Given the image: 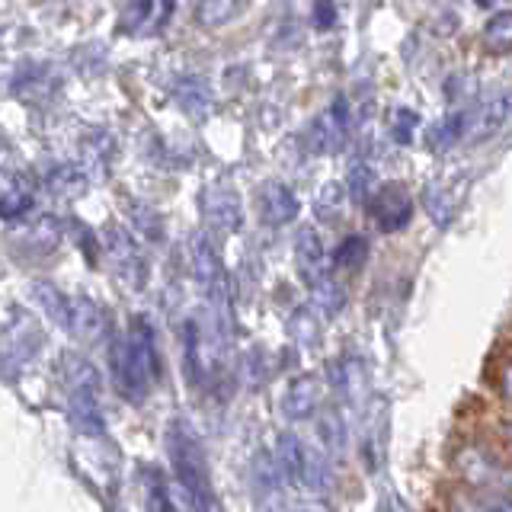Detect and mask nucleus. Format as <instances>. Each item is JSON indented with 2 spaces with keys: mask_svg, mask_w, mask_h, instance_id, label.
<instances>
[{
  "mask_svg": "<svg viewBox=\"0 0 512 512\" xmlns=\"http://www.w3.org/2000/svg\"><path fill=\"white\" fill-rule=\"evenodd\" d=\"M112 375L125 400H144L160 378V356L154 343V330L144 317H132L128 333L112 343Z\"/></svg>",
  "mask_w": 512,
  "mask_h": 512,
  "instance_id": "1",
  "label": "nucleus"
},
{
  "mask_svg": "<svg viewBox=\"0 0 512 512\" xmlns=\"http://www.w3.org/2000/svg\"><path fill=\"white\" fill-rule=\"evenodd\" d=\"M167 452L173 461L176 484L186 493L192 509H215L212 474H208V458L199 436L183 420H176L167 432Z\"/></svg>",
  "mask_w": 512,
  "mask_h": 512,
  "instance_id": "2",
  "label": "nucleus"
},
{
  "mask_svg": "<svg viewBox=\"0 0 512 512\" xmlns=\"http://www.w3.org/2000/svg\"><path fill=\"white\" fill-rule=\"evenodd\" d=\"M189 263H192V276H196L205 301L215 308L218 327H231V311H234L231 276H228V269H224V263L218 260L215 247L208 244L202 234L189 240Z\"/></svg>",
  "mask_w": 512,
  "mask_h": 512,
  "instance_id": "3",
  "label": "nucleus"
},
{
  "mask_svg": "<svg viewBox=\"0 0 512 512\" xmlns=\"http://www.w3.org/2000/svg\"><path fill=\"white\" fill-rule=\"evenodd\" d=\"M199 208H202V218H205V228L215 231V234H237L240 221H244V202L240 196L224 183H212L202 189L199 196Z\"/></svg>",
  "mask_w": 512,
  "mask_h": 512,
  "instance_id": "4",
  "label": "nucleus"
},
{
  "mask_svg": "<svg viewBox=\"0 0 512 512\" xmlns=\"http://www.w3.org/2000/svg\"><path fill=\"white\" fill-rule=\"evenodd\" d=\"M365 205H368V212H372V218L378 221V228L388 231V234L407 228L410 218H413V199L407 196V189L397 186V183H388L378 192H372V199H368Z\"/></svg>",
  "mask_w": 512,
  "mask_h": 512,
  "instance_id": "5",
  "label": "nucleus"
},
{
  "mask_svg": "<svg viewBox=\"0 0 512 512\" xmlns=\"http://www.w3.org/2000/svg\"><path fill=\"white\" fill-rule=\"evenodd\" d=\"M349 135V106L346 96H336L333 106L308 128V148L314 154H333L346 144Z\"/></svg>",
  "mask_w": 512,
  "mask_h": 512,
  "instance_id": "6",
  "label": "nucleus"
},
{
  "mask_svg": "<svg viewBox=\"0 0 512 512\" xmlns=\"http://www.w3.org/2000/svg\"><path fill=\"white\" fill-rule=\"evenodd\" d=\"M256 208H260V218L269 224V228H282V224L295 221L298 218V199L295 192L288 189L279 180H266L256 192Z\"/></svg>",
  "mask_w": 512,
  "mask_h": 512,
  "instance_id": "7",
  "label": "nucleus"
},
{
  "mask_svg": "<svg viewBox=\"0 0 512 512\" xmlns=\"http://www.w3.org/2000/svg\"><path fill=\"white\" fill-rule=\"evenodd\" d=\"M106 247H109V256H112V263H116L119 269V276L132 285V288H141L144 279H148V266H144L141 260V253L135 247V240L128 237V231L122 228H109L106 231Z\"/></svg>",
  "mask_w": 512,
  "mask_h": 512,
  "instance_id": "8",
  "label": "nucleus"
},
{
  "mask_svg": "<svg viewBox=\"0 0 512 512\" xmlns=\"http://www.w3.org/2000/svg\"><path fill=\"white\" fill-rule=\"evenodd\" d=\"M512 119V93H503V96H496V100H490L487 106H480L477 112H474V119H471V125L464 122V141L468 144H480V141H487V138H493L500 128L506 125Z\"/></svg>",
  "mask_w": 512,
  "mask_h": 512,
  "instance_id": "9",
  "label": "nucleus"
},
{
  "mask_svg": "<svg viewBox=\"0 0 512 512\" xmlns=\"http://www.w3.org/2000/svg\"><path fill=\"white\" fill-rule=\"evenodd\" d=\"M295 263H298L301 279L308 285L330 276L327 250H324V244H320V237H317L314 228H301L298 231V237H295Z\"/></svg>",
  "mask_w": 512,
  "mask_h": 512,
  "instance_id": "10",
  "label": "nucleus"
},
{
  "mask_svg": "<svg viewBox=\"0 0 512 512\" xmlns=\"http://www.w3.org/2000/svg\"><path fill=\"white\" fill-rule=\"evenodd\" d=\"M320 397H324V388L314 375H301L288 384V391L282 397V413L288 420H308V416L320 407Z\"/></svg>",
  "mask_w": 512,
  "mask_h": 512,
  "instance_id": "11",
  "label": "nucleus"
},
{
  "mask_svg": "<svg viewBox=\"0 0 512 512\" xmlns=\"http://www.w3.org/2000/svg\"><path fill=\"white\" fill-rule=\"evenodd\" d=\"M68 420L84 432V436H106V420L100 410V400L93 391H71L68 400Z\"/></svg>",
  "mask_w": 512,
  "mask_h": 512,
  "instance_id": "12",
  "label": "nucleus"
},
{
  "mask_svg": "<svg viewBox=\"0 0 512 512\" xmlns=\"http://www.w3.org/2000/svg\"><path fill=\"white\" fill-rule=\"evenodd\" d=\"M276 461H279V474L288 480V484L301 487L304 484V464H308V445H304L298 436L285 432L276 442Z\"/></svg>",
  "mask_w": 512,
  "mask_h": 512,
  "instance_id": "13",
  "label": "nucleus"
},
{
  "mask_svg": "<svg viewBox=\"0 0 512 512\" xmlns=\"http://www.w3.org/2000/svg\"><path fill=\"white\" fill-rule=\"evenodd\" d=\"M68 330L84 336V340H100V336L109 330L106 311L93 298H77V301H71V327Z\"/></svg>",
  "mask_w": 512,
  "mask_h": 512,
  "instance_id": "14",
  "label": "nucleus"
},
{
  "mask_svg": "<svg viewBox=\"0 0 512 512\" xmlns=\"http://www.w3.org/2000/svg\"><path fill=\"white\" fill-rule=\"evenodd\" d=\"M173 96L180 109L192 119H205L208 116V106H212V93H208V84L202 77H180L173 87Z\"/></svg>",
  "mask_w": 512,
  "mask_h": 512,
  "instance_id": "15",
  "label": "nucleus"
},
{
  "mask_svg": "<svg viewBox=\"0 0 512 512\" xmlns=\"http://www.w3.org/2000/svg\"><path fill=\"white\" fill-rule=\"evenodd\" d=\"M250 7V0H199L196 4V23L202 29H218L234 23L240 13Z\"/></svg>",
  "mask_w": 512,
  "mask_h": 512,
  "instance_id": "16",
  "label": "nucleus"
},
{
  "mask_svg": "<svg viewBox=\"0 0 512 512\" xmlns=\"http://www.w3.org/2000/svg\"><path fill=\"white\" fill-rule=\"evenodd\" d=\"M32 295H36V301L45 308V314L55 320V324L61 327H71V301L64 292H58V288L52 282H36L32 285Z\"/></svg>",
  "mask_w": 512,
  "mask_h": 512,
  "instance_id": "17",
  "label": "nucleus"
},
{
  "mask_svg": "<svg viewBox=\"0 0 512 512\" xmlns=\"http://www.w3.org/2000/svg\"><path fill=\"white\" fill-rule=\"evenodd\" d=\"M311 288V298H314V308L320 314H327V317H336L343 311V304H346V292H343V285L336 282L333 276H324L320 282L308 285Z\"/></svg>",
  "mask_w": 512,
  "mask_h": 512,
  "instance_id": "18",
  "label": "nucleus"
},
{
  "mask_svg": "<svg viewBox=\"0 0 512 512\" xmlns=\"http://www.w3.org/2000/svg\"><path fill=\"white\" fill-rule=\"evenodd\" d=\"M64 381H68V391H93L100 394V372L80 356L64 359Z\"/></svg>",
  "mask_w": 512,
  "mask_h": 512,
  "instance_id": "19",
  "label": "nucleus"
},
{
  "mask_svg": "<svg viewBox=\"0 0 512 512\" xmlns=\"http://www.w3.org/2000/svg\"><path fill=\"white\" fill-rule=\"evenodd\" d=\"M484 45L493 55H509L512 52V10L493 13L490 23L484 26Z\"/></svg>",
  "mask_w": 512,
  "mask_h": 512,
  "instance_id": "20",
  "label": "nucleus"
},
{
  "mask_svg": "<svg viewBox=\"0 0 512 512\" xmlns=\"http://www.w3.org/2000/svg\"><path fill=\"white\" fill-rule=\"evenodd\" d=\"M464 122H468V116L464 112H452L445 122H439L436 128L429 132V148L432 151H448L452 144H458L461 138H464Z\"/></svg>",
  "mask_w": 512,
  "mask_h": 512,
  "instance_id": "21",
  "label": "nucleus"
},
{
  "mask_svg": "<svg viewBox=\"0 0 512 512\" xmlns=\"http://www.w3.org/2000/svg\"><path fill=\"white\" fill-rule=\"evenodd\" d=\"M365 253H368V240L362 237V234H349L340 247H336V253H333V266H343V269H356V266H362V260H365Z\"/></svg>",
  "mask_w": 512,
  "mask_h": 512,
  "instance_id": "22",
  "label": "nucleus"
},
{
  "mask_svg": "<svg viewBox=\"0 0 512 512\" xmlns=\"http://www.w3.org/2000/svg\"><path fill=\"white\" fill-rule=\"evenodd\" d=\"M375 192V170L368 164H352L349 170V199L356 205H365Z\"/></svg>",
  "mask_w": 512,
  "mask_h": 512,
  "instance_id": "23",
  "label": "nucleus"
},
{
  "mask_svg": "<svg viewBox=\"0 0 512 512\" xmlns=\"http://www.w3.org/2000/svg\"><path fill=\"white\" fill-rule=\"evenodd\" d=\"M151 13H154V0H128V7H125L122 20H119V29L138 32V29L148 26Z\"/></svg>",
  "mask_w": 512,
  "mask_h": 512,
  "instance_id": "24",
  "label": "nucleus"
},
{
  "mask_svg": "<svg viewBox=\"0 0 512 512\" xmlns=\"http://www.w3.org/2000/svg\"><path fill=\"white\" fill-rule=\"evenodd\" d=\"M343 212V186L340 183H327L324 189H320L317 196V215L324 221H336Z\"/></svg>",
  "mask_w": 512,
  "mask_h": 512,
  "instance_id": "25",
  "label": "nucleus"
},
{
  "mask_svg": "<svg viewBox=\"0 0 512 512\" xmlns=\"http://www.w3.org/2000/svg\"><path fill=\"white\" fill-rule=\"evenodd\" d=\"M416 125H420V116H416V112L407 109V106H397V109H394V116H391V138H394L397 144H410Z\"/></svg>",
  "mask_w": 512,
  "mask_h": 512,
  "instance_id": "26",
  "label": "nucleus"
},
{
  "mask_svg": "<svg viewBox=\"0 0 512 512\" xmlns=\"http://www.w3.org/2000/svg\"><path fill=\"white\" fill-rule=\"evenodd\" d=\"M144 477L151 480V487H148V509H173V500L167 496V480L160 477V471L148 468V471H144Z\"/></svg>",
  "mask_w": 512,
  "mask_h": 512,
  "instance_id": "27",
  "label": "nucleus"
},
{
  "mask_svg": "<svg viewBox=\"0 0 512 512\" xmlns=\"http://www.w3.org/2000/svg\"><path fill=\"white\" fill-rule=\"evenodd\" d=\"M52 189L61 192V196H77V192H84V176L71 167H64L52 176Z\"/></svg>",
  "mask_w": 512,
  "mask_h": 512,
  "instance_id": "28",
  "label": "nucleus"
},
{
  "mask_svg": "<svg viewBox=\"0 0 512 512\" xmlns=\"http://www.w3.org/2000/svg\"><path fill=\"white\" fill-rule=\"evenodd\" d=\"M32 208L29 192H10V196L0 199V218H20Z\"/></svg>",
  "mask_w": 512,
  "mask_h": 512,
  "instance_id": "29",
  "label": "nucleus"
},
{
  "mask_svg": "<svg viewBox=\"0 0 512 512\" xmlns=\"http://www.w3.org/2000/svg\"><path fill=\"white\" fill-rule=\"evenodd\" d=\"M426 205H429V215H432V221L442 224V228H445L448 218H452V208H448V202H445L442 196L436 199V192H432V186L426 189Z\"/></svg>",
  "mask_w": 512,
  "mask_h": 512,
  "instance_id": "30",
  "label": "nucleus"
},
{
  "mask_svg": "<svg viewBox=\"0 0 512 512\" xmlns=\"http://www.w3.org/2000/svg\"><path fill=\"white\" fill-rule=\"evenodd\" d=\"M314 26L317 29H333L336 26V4H333V0H317V4H314Z\"/></svg>",
  "mask_w": 512,
  "mask_h": 512,
  "instance_id": "31",
  "label": "nucleus"
},
{
  "mask_svg": "<svg viewBox=\"0 0 512 512\" xmlns=\"http://www.w3.org/2000/svg\"><path fill=\"white\" fill-rule=\"evenodd\" d=\"M500 388H503V397L512 404V362L503 368V378H500Z\"/></svg>",
  "mask_w": 512,
  "mask_h": 512,
  "instance_id": "32",
  "label": "nucleus"
},
{
  "mask_svg": "<svg viewBox=\"0 0 512 512\" xmlns=\"http://www.w3.org/2000/svg\"><path fill=\"white\" fill-rule=\"evenodd\" d=\"M477 7H490V4H496V0H474Z\"/></svg>",
  "mask_w": 512,
  "mask_h": 512,
  "instance_id": "33",
  "label": "nucleus"
},
{
  "mask_svg": "<svg viewBox=\"0 0 512 512\" xmlns=\"http://www.w3.org/2000/svg\"><path fill=\"white\" fill-rule=\"evenodd\" d=\"M506 442H509V448H512V423L506 426Z\"/></svg>",
  "mask_w": 512,
  "mask_h": 512,
  "instance_id": "34",
  "label": "nucleus"
}]
</instances>
